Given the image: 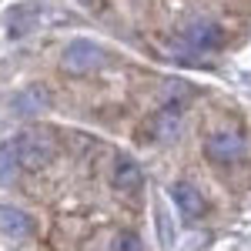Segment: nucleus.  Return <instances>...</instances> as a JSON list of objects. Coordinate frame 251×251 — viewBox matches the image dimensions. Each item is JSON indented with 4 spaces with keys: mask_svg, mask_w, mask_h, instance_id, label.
Instances as JSON below:
<instances>
[{
    "mask_svg": "<svg viewBox=\"0 0 251 251\" xmlns=\"http://www.w3.org/2000/svg\"><path fill=\"white\" fill-rule=\"evenodd\" d=\"M181 37L184 44L198 50V54H211V50H221L225 47V27L211 17H194L181 27Z\"/></svg>",
    "mask_w": 251,
    "mask_h": 251,
    "instance_id": "20e7f679",
    "label": "nucleus"
},
{
    "mask_svg": "<svg viewBox=\"0 0 251 251\" xmlns=\"http://www.w3.org/2000/svg\"><path fill=\"white\" fill-rule=\"evenodd\" d=\"M204 157L218 168H231L245 157V137L234 127H214L211 134L204 137Z\"/></svg>",
    "mask_w": 251,
    "mask_h": 251,
    "instance_id": "7ed1b4c3",
    "label": "nucleus"
},
{
    "mask_svg": "<svg viewBox=\"0 0 251 251\" xmlns=\"http://www.w3.org/2000/svg\"><path fill=\"white\" fill-rule=\"evenodd\" d=\"M111 184H114L117 194L134 198V194L144 191V168L137 164L134 157H127V154L114 157V168H111Z\"/></svg>",
    "mask_w": 251,
    "mask_h": 251,
    "instance_id": "423d86ee",
    "label": "nucleus"
},
{
    "mask_svg": "<svg viewBox=\"0 0 251 251\" xmlns=\"http://www.w3.org/2000/svg\"><path fill=\"white\" fill-rule=\"evenodd\" d=\"M14 148H17L20 168H27V171L47 168L50 161H57V151H60L54 131H44V127H27V131L14 141Z\"/></svg>",
    "mask_w": 251,
    "mask_h": 251,
    "instance_id": "f257e3e1",
    "label": "nucleus"
},
{
    "mask_svg": "<svg viewBox=\"0 0 251 251\" xmlns=\"http://www.w3.org/2000/svg\"><path fill=\"white\" fill-rule=\"evenodd\" d=\"M107 60H111L107 47L97 44V40H91V37L67 40L64 50H60V64H64V71H71V74H91V71H100Z\"/></svg>",
    "mask_w": 251,
    "mask_h": 251,
    "instance_id": "f03ea898",
    "label": "nucleus"
},
{
    "mask_svg": "<svg viewBox=\"0 0 251 251\" xmlns=\"http://www.w3.org/2000/svg\"><path fill=\"white\" fill-rule=\"evenodd\" d=\"M148 131H151V141H174L177 131H181V114H177V107H164V111H157L151 121H148Z\"/></svg>",
    "mask_w": 251,
    "mask_h": 251,
    "instance_id": "1a4fd4ad",
    "label": "nucleus"
},
{
    "mask_svg": "<svg viewBox=\"0 0 251 251\" xmlns=\"http://www.w3.org/2000/svg\"><path fill=\"white\" fill-rule=\"evenodd\" d=\"M34 231H37L34 228V218L24 211V208L0 201V234H7L10 241H20V238H30Z\"/></svg>",
    "mask_w": 251,
    "mask_h": 251,
    "instance_id": "6e6552de",
    "label": "nucleus"
},
{
    "mask_svg": "<svg viewBox=\"0 0 251 251\" xmlns=\"http://www.w3.org/2000/svg\"><path fill=\"white\" fill-rule=\"evenodd\" d=\"M111 251H144V241H141L137 231H117Z\"/></svg>",
    "mask_w": 251,
    "mask_h": 251,
    "instance_id": "9b49d317",
    "label": "nucleus"
},
{
    "mask_svg": "<svg viewBox=\"0 0 251 251\" xmlns=\"http://www.w3.org/2000/svg\"><path fill=\"white\" fill-rule=\"evenodd\" d=\"M50 104H54V97H50V91H47L44 84H27V87H20L17 94L7 100L10 114H17V117H37V114H44Z\"/></svg>",
    "mask_w": 251,
    "mask_h": 251,
    "instance_id": "39448f33",
    "label": "nucleus"
},
{
    "mask_svg": "<svg viewBox=\"0 0 251 251\" xmlns=\"http://www.w3.org/2000/svg\"><path fill=\"white\" fill-rule=\"evenodd\" d=\"M171 201L188 221H201V218L208 214V198H204L201 188L191 184V181H174L171 184Z\"/></svg>",
    "mask_w": 251,
    "mask_h": 251,
    "instance_id": "0eeeda50",
    "label": "nucleus"
},
{
    "mask_svg": "<svg viewBox=\"0 0 251 251\" xmlns=\"http://www.w3.org/2000/svg\"><path fill=\"white\" fill-rule=\"evenodd\" d=\"M20 174V157H17V148L10 141H0V181H14Z\"/></svg>",
    "mask_w": 251,
    "mask_h": 251,
    "instance_id": "9d476101",
    "label": "nucleus"
}]
</instances>
